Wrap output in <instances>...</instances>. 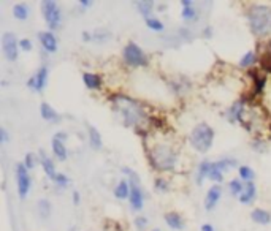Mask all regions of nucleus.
Masks as SVG:
<instances>
[{
  "instance_id": "obj_7",
  "label": "nucleus",
  "mask_w": 271,
  "mask_h": 231,
  "mask_svg": "<svg viewBox=\"0 0 271 231\" xmlns=\"http://www.w3.org/2000/svg\"><path fill=\"white\" fill-rule=\"evenodd\" d=\"M41 15L45 18V22L49 27V32L60 27L62 11L58 2H54V0H45V2H41Z\"/></svg>"
},
{
  "instance_id": "obj_4",
  "label": "nucleus",
  "mask_w": 271,
  "mask_h": 231,
  "mask_svg": "<svg viewBox=\"0 0 271 231\" xmlns=\"http://www.w3.org/2000/svg\"><path fill=\"white\" fill-rule=\"evenodd\" d=\"M189 143L194 151L200 154H206L213 147L214 143V130L206 124V122H200L194 128L191 135H189Z\"/></svg>"
},
{
  "instance_id": "obj_47",
  "label": "nucleus",
  "mask_w": 271,
  "mask_h": 231,
  "mask_svg": "<svg viewBox=\"0 0 271 231\" xmlns=\"http://www.w3.org/2000/svg\"><path fill=\"white\" fill-rule=\"evenodd\" d=\"M73 203L75 204L79 203V193H78V192H73Z\"/></svg>"
},
{
  "instance_id": "obj_8",
  "label": "nucleus",
  "mask_w": 271,
  "mask_h": 231,
  "mask_svg": "<svg viewBox=\"0 0 271 231\" xmlns=\"http://www.w3.org/2000/svg\"><path fill=\"white\" fill-rule=\"evenodd\" d=\"M2 51H3V56L7 57V60L15 62L18 59V54H19V41L16 40L15 34L5 32L2 35Z\"/></svg>"
},
{
  "instance_id": "obj_13",
  "label": "nucleus",
  "mask_w": 271,
  "mask_h": 231,
  "mask_svg": "<svg viewBox=\"0 0 271 231\" xmlns=\"http://www.w3.org/2000/svg\"><path fill=\"white\" fill-rule=\"evenodd\" d=\"M39 41L41 48L49 54L58 51V38H56L53 32H39Z\"/></svg>"
},
{
  "instance_id": "obj_24",
  "label": "nucleus",
  "mask_w": 271,
  "mask_h": 231,
  "mask_svg": "<svg viewBox=\"0 0 271 231\" xmlns=\"http://www.w3.org/2000/svg\"><path fill=\"white\" fill-rule=\"evenodd\" d=\"M115 196L117 200H127L130 198V182L129 181H121L115 187Z\"/></svg>"
},
{
  "instance_id": "obj_20",
  "label": "nucleus",
  "mask_w": 271,
  "mask_h": 231,
  "mask_svg": "<svg viewBox=\"0 0 271 231\" xmlns=\"http://www.w3.org/2000/svg\"><path fill=\"white\" fill-rule=\"evenodd\" d=\"M51 149H53V154L59 160H67L68 152H67V147H65V141L64 139L54 136L53 141H51Z\"/></svg>"
},
{
  "instance_id": "obj_14",
  "label": "nucleus",
  "mask_w": 271,
  "mask_h": 231,
  "mask_svg": "<svg viewBox=\"0 0 271 231\" xmlns=\"http://www.w3.org/2000/svg\"><path fill=\"white\" fill-rule=\"evenodd\" d=\"M258 63H260V68L265 73L271 75V40L267 43H263L260 46V56H258Z\"/></svg>"
},
{
  "instance_id": "obj_30",
  "label": "nucleus",
  "mask_w": 271,
  "mask_h": 231,
  "mask_svg": "<svg viewBox=\"0 0 271 231\" xmlns=\"http://www.w3.org/2000/svg\"><path fill=\"white\" fill-rule=\"evenodd\" d=\"M252 78H254V91L255 94H262L265 86H267V76L258 75L257 72H251Z\"/></svg>"
},
{
  "instance_id": "obj_29",
  "label": "nucleus",
  "mask_w": 271,
  "mask_h": 231,
  "mask_svg": "<svg viewBox=\"0 0 271 231\" xmlns=\"http://www.w3.org/2000/svg\"><path fill=\"white\" fill-rule=\"evenodd\" d=\"M214 163H216V166L222 173H225V171H229L232 168H235V166H238V162H236L235 158H232V157L220 158V160H217V162H214Z\"/></svg>"
},
{
  "instance_id": "obj_48",
  "label": "nucleus",
  "mask_w": 271,
  "mask_h": 231,
  "mask_svg": "<svg viewBox=\"0 0 271 231\" xmlns=\"http://www.w3.org/2000/svg\"><path fill=\"white\" fill-rule=\"evenodd\" d=\"M153 231H160V230H157V228H155V230H153Z\"/></svg>"
},
{
  "instance_id": "obj_18",
  "label": "nucleus",
  "mask_w": 271,
  "mask_h": 231,
  "mask_svg": "<svg viewBox=\"0 0 271 231\" xmlns=\"http://www.w3.org/2000/svg\"><path fill=\"white\" fill-rule=\"evenodd\" d=\"M83 82L89 91H98L103 84L102 76L97 75V73H89V72L83 75Z\"/></svg>"
},
{
  "instance_id": "obj_22",
  "label": "nucleus",
  "mask_w": 271,
  "mask_h": 231,
  "mask_svg": "<svg viewBox=\"0 0 271 231\" xmlns=\"http://www.w3.org/2000/svg\"><path fill=\"white\" fill-rule=\"evenodd\" d=\"M87 138H89V144L92 149H102V135L94 125H87Z\"/></svg>"
},
{
  "instance_id": "obj_32",
  "label": "nucleus",
  "mask_w": 271,
  "mask_h": 231,
  "mask_svg": "<svg viewBox=\"0 0 271 231\" xmlns=\"http://www.w3.org/2000/svg\"><path fill=\"white\" fill-rule=\"evenodd\" d=\"M144 22H146V27L149 30H153V32H162L163 29H165V24H163L159 18L151 16L148 19H144Z\"/></svg>"
},
{
  "instance_id": "obj_16",
  "label": "nucleus",
  "mask_w": 271,
  "mask_h": 231,
  "mask_svg": "<svg viewBox=\"0 0 271 231\" xmlns=\"http://www.w3.org/2000/svg\"><path fill=\"white\" fill-rule=\"evenodd\" d=\"M255 196H257V187H255V184L254 182H246L243 193L239 195L238 200H239V203H241V204H251L252 201L255 200Z\"/></svg>"
},
{
  "instance_id": "obj_41",
  "label": "nucleus",
  "mask_w": 271,
  "mask_h": 231,
  "mask_svg": "<svg viewBox=\"0 0 271 231\" xmlns=\"http://www.w3.org/2000/svg\"><path fill=\"white\" fill-rule=\"evenodd\" d=\"M108 38H110V34H106V32L94 35V40H96V41H105V40H108Z\"/></svg>"
},
{
  "instance_id": "obj_36",
  "label": "nucleus",
  "mask_w": 271,
  "mask_h": 231,
  "mask_svg": "<svg viewBox=\"0 0 271 231\" xmlns=\"http://www.w3.org/2000/svg\"><path fill=\"white\" fill-rule=\"evenodd\" d=\"M154 189L157 192H160V193H165V192H168V182L165 181V179L157 177L155 182H154Z\"/></svg>"
},
{
  "instance_id": "obj_37",
  "label": "nucleus",
  "mask_w": 271,
  "mask_h": 231,
  "mask_svg": "<svg viewBox=\"0 0 271 231\" xmlns=\"http://www.w3.org/2000/svg\"><path fill=\"white\" fill-rule=\"evenodd\" d=\"M24 166H26L27 170H34L35 168V155L34 154H26V157H24Z\"/></svg>"
},
{
  "instance_id": "obj_45",
  "label": "nucleus",
  "mask_w": 271,
  "mask_h": 231,
  "mask_svg": "<svg viewBox=\"0 0 271 231\" xmlns=\"http://www.w3.org/2000/svg\"><path fill=\"white\" fill-rule=\"evenodd\" d=\"M79 5H81V8H89V6L92 5V2L91 0H81Z\"/></svg>"
},
{
  "instance_id": "obj_19",
  "label": "nucleus",
  "mask_w": 271,
  "mask_h": 231,
  "mask_svg": "<svg viewBox=\"0 0 271 231\" xmlns=\"http://www.w3.org/2000/svg\"><path fill=\"white\" fill-rule=\"evenodd\" d=\"M40 163L43 166V171H45V174L49 179H53V181H54L56 176H58V171H56V166L53 163V160L49 158L43 151H40Z\"/></svg>"
},
{
  "instance_id": "obj_6",
  "label": "nucleus",
  "mask_w": 271,
  "mask_h": 231,
  "mask_svg": "<svg viewBox=\"0 0 271 231\" xmlns=\"http://www.w3.org/2000/svg\"><path fill=\"white\" fill-rule=\"evenodd\" d=\"M122 59L129 67L138 68V67H146L148 65L146 53H144V51L134 41L125 44V48L122 49Z\"/></svg>"
},
{
  "instance_id": "obj_23",
  "label": "nucleus",
  "mask_w": 271,
  "mask_h": 231,
  "mask_svg": "<svg viewBox=\"0 0 271 231\" xmlns=\"http://www.w3.org/2000/svg\"><path fill=\"white\" fill-rule=\"evenodd\" d=\"M251 219L255 223H258V225H268V223H271V214L268 211L257 208L251 212Z\"/></svg>"
},
{
  "instance_id": "obj_15",
  "label": "nucleus",
  "mask_w": 271,
  "mask_h": 231,
  "mask_svg": "<svg viewBox=\"0 0 271 231\" xmlns=\"http://www.w3.org/2000/svg\"><path fill=\"white\" fill-rule=\"evenodd\" d=\"M40 114H41V117L48 122H54V124L60 122V114L56 111L51 105L46 103V101H43V103L40 105Z\"/></svg>"
},
{
  "instance_id": "obj_3",
  "label": "nucleus",
  "mask_w": 271,
  "mask_h": 231,
  "mask_svg": "<svg viewBox=\"0 0 271 231\" xmlns=\"http://www.w3.org/2000/svg\"><path fill=\"white\" fill-rule=\"evenodd\" d=\"M248 22L251 32L257 37H267L271 34V6L252 5L248 11Z\"/></svg>"
},
{
  "instance_id": "obj_38",
  "label": "nucleus",
  "mask_w": 271,
  "mask_h": 231,
  "mask_svg": "<svg viewBox=\"0 0 271 231\" xmlns=\"http://www.w3.org/2000/svg\"><path fill=\"white\" fill-rule=\"evenodd\" d=\"M135 228L138 231H144V230H146L148 228V219H146V217H143V215L136 217V219H135Z\"/></svg>"
},
{
  "instance_id": "obj_33",
  "label": "nucleus",
  "mask_w": 271,
  "mask_h": 231,
  "mask_svg": "<svg viewBox=\"0 0 271 231\" xmlns=\"http://www.w3.org/2000/svg\"><path fill=\"white\" fill-rule=\"evenodd\" d=\"M244 185H246V184H243L241 179H232V181L229 182V190H230V193H232L233 196H238V198H239V195H241L243 190H244Z\"/></svg>"
},
{
  "instance_id": "obj_46",
  "label": "nucleus",
  "mask_w": 271,
  "mask_h": 231,
  "mask_svg": "<svg viewBox=\"0 0 271 231\" xmlns=\"http://www.w3.org/2000/svg\"><path fill=\"white\" fill-rule=\"evenodd\" d=\"M94 40V37L91 34H87V32H83V41H91Z\"/></svg>"
},
{
  "instance_id": "obj_12",
  "label": "nucleus",
  "mask_w": 271,
  "mask_h": 231,
  "mask_svg": "<svg viewBox=\"0 0 271 231\" xmlns=\"http://www.w3.org/2000/svg\"><path fill=\"white\" fill-rule=\"evenodd\" d=\"M244 111H246V103L244 100L235 101L227 111V119L230 122H239V124H244Z\"/></svg>"
},
{
  "instance_id": "obj_40",
  "label": "nucleus",
  "mask_w": 271,
  "mask_h": 231,
  "mask_svg": "<svg viewBox=\"0 0 271 231\" xmlns=\"http://www.w3.org/2000/svg\"><path fill=\"white\" fill-rule=\"evenodd\" d=\"M32 41L29 40V38H22V40H19V49L26 51V53H29V51H32Z\"/></svg>"
},
{
  "instance_id": "obj_42",
  "label": "nucleus",
  "mask_w": 271,
  "mask_h": 231,
  "mask_svg": "<svg viewBox=\"0 0 271 231\" xmlns=\"http://www.w3.org/2000/svg\"><path fill=\"white\" fill-rule=\"evenodd\" d=\"M7 141H8V133H7V130H5V128L2 127V128H0V143L5 144Z\"/></svg>"
},
{
  "instance_id": "obj_17",
  "label": "nucleus",
  "mask_w": 271,
  "mask_h": 231,
  "mask_svg": "<svg viewBox=\"0 0 271 231\" xmlns=\"http://www.w3.org/2000/svg\"><path fill=\"white\" fill-rule=\"evenodd\" d=\"M182 11L181 16L186 22H195L197 21V8L194 6V2H189V0H182Z\"/></svg>"
},
{
  "instance_id": "obj_31",
  "label": "nucleus",
  "mask_w": 271,
  "mask_h": 231,
  "mask_svg": "<svg viewBox=\"0 0 271 231\" xmlns=\"http://www.w3.org/2000/svg\"><path fill=\"white\" fill-rule=\"evenodd\" d=\"M13 16L19 21H26L29 18V6L24 3H18L13 6Z\"/></svg>"
},
{
  "instance_id": "obj_34",
  "label": "nucleus",
  "mask_w": 271,
  "mask_h": 231,
  "mask_svg": "<svg viewBox=\"0 0 271 231\" xmlns=\"http://www.w3.org/2000/svg\"><path fill=\"white\" fill-rule=\"evenodd\" d=\"M37 209H39V214L41 215V219H48L51 215V203L48 200H40L37 203Z\"/></svg>"
},
{
  "instance_id": "obj_26",
  "label": "nucleus",
  "mask_w": 271,
  "mask_h": 231,
  "mask_svg": "<svg viewBox=\"0 0 271 231\" xmlns=\"http://www.w3.org/2000/svg\"><path fill=\"white\" fill-rule=\"evenodd\" d=\"M258 59V56L254 53V51H248L241 59H239V67L241 68H251L255 65V62Z\"/></svg>"
},
{
  "instance_id": "obj_5",
  "label": "nucleus",
  "mask_w": 271,
  "mask_h": 231,
  "mask_svg": "<svg viewBox=\"0 0 271 231\" xmlns=\"http://www.w3.org/2000/svg\"><path fill=\"white\" fill-rule=\"evenodd\" d=\"M122 173L129 176L127 181L130 182V198H129L130 206L134 211H141L144 204V196H143V190L140 187V176L134 170L127 168V166H124Z\"/></svg>"
},
{
  "instance_id": "obj_35",
  "label": "nucleus",
  "mask_w": 271,
  "mask_h": 231,
  "mask_svg": "<svg viewBox=\"0 0 271 231\" xmlns=\"http://www.w3.org/2000/svg\"><path fill=\"white\" fill-rule=\"evenodd\" d=\"M208 179H210V181H213V182H216V184H219V182H222V181H224V173L217 168L216 163H213L211 171H210V176H208Z\"/></svg>"
},
{
  "instance_id": "obj_28",
  "label": "nucleus",
  "mask_w": 271,
  "mask_h": 231,
  "mask_svg": "<svg viewBox=\"0 0 271 231\" xmlns=\"http://www.w3.org/2000/svg\"><path fill=\"white\" fill-rule=\"evenodd\" d=\"M136 8L144 16V19H148L151 18V13L154 10V2H151V0H141V2H136Z\"/></svg>"
},
{
  "instance_id": "obj_25",
  "label": "nucleus",
  "mask_w": 271,
  "mask_h": 231,
  "mask_svg": "<svg viewBox=\"0 0 271 231\" xmlns=\"http://www.w3.org/2000/svg\"><path fill=\"white\" fill-rule=\"evenodd\" d=\"M211 166H213V163L208 162V160L200 162L198 168H197V184L198 185L203 182L205 179H208V176H210V171H211Z\"/></svg>"
},
{
  "instance_id": "obj_39",
  "label": "nucleus",
  "mask_w": 271,
  "mask_h": 231,
  "mask_svg": "<svg viewBox=\"0 0 271 231\" xmlns=\"http://www.w3.org/2000/svg\"><path fill=\"white\" fill-rule=\"evenodd\" d=\"M54 182L59 185V187H67L68 185V177L64 174V173H58V176H56V179H54Z\"/></svg>"
},
{
  "instance_id": "obj_21",
  "label": "nucleus",
  "mask_w": 271,
  "mask_h": 231,
  "mask_svg": "<svg viewBox=\"0 0 271 231\" xmlns=\"http://www.w3.org/2000/svg\"><path fill=\"white\" fill-rule=\"evenodd\" d=\"M165 222H167V225L172 230H182V228H184V225H186L184 219L181 217V214L174 212V211L165 214Z\"/></svg>"
},
{
  "instance_id": "obj_9",
  "label": "nucleus",
  "mask_w": 271,
  "mask_h": 231,
  "mask_svg": "<svg viewBox=\"0 0 271 231\" xmlns=\"http://www.w3.org/2000/svg\"><path fill=\"white\" fill-rule=\"evenodd\" d=\"M16 181H18V195H19V198H26L29 195L32 181H30L29 170L24 166V163H18L16 166Z\"/></svg>"
},
{
  "instance_id": "obj_27",
  "label": "nucleus",
  "mask_w": 271,
  "mask_h": 231,
  "mask_svg": "<svg viewBox=\"0 0 271 231\" xmlns=\"http://www.w3.org/2000/svg\"><path fill=\"white\" fill-rule=\"evenodd\" d=\"M238 174H239V179L244 182H254V177H255V171L251 168V166H239L238 168Z\"/></svg>"
},
{
  "instance_id": "obj_10",
  "label": "nucleus",
  "mask_w": 271,
  "mask_h": 231,
  "mask_svg": "<svg viewBox=\"0 0 271 231\" xmlns=\"http://www.w3.org/2000/svg\"><path fill=\"white\" fill-rule=\"evenodd\" d=\"M48 76H49V70L46 65H43L39 68V72H37L32 78L27 81V87H30L32 91L35 92H43L45 91V87L48 84Z\"/></svg>"
},
{
  "instance_id": "obj_1",
  "label": "nucleus",
  "mask_w": 271,
  "mask_h": 231,
  "mask_svg": "<svg viewBox=\"0 0 271 231\" xmlns=\"http://www.w3.org/2000/svg\"><path fill=\"white\" fill-rule=\"evenodd\" d=\"M113 111L119 114L122 119V124L129 128H135L140 133L148 125V113L144 106L136 98L125 94H116L111 97Z\"/></svg>"
},
{
  "instance_id": "obj_43",
  "label": "nucleus",
  "mask_w": 271,
  "mask_h": 231,
  "mask_svg": "<svg viewBox=\"0 0 271 231\" xmlns=\"http://www.w3.org/2000/svg\"><path fill=\"white\" fill-rule=\"evenodd\" d=\"M203 37L205 38H211L213 37V27H211V25H206V27L203 29Z\"/></svg>"
},
{
  "instance_id": "obj_2",
  "label": "nucleus",
  "mask_w": 271,
  "mask_h": 231,
  "mask_svg": "<svg viewBox=\"0 0 271 231\" xmlns=\"http://www.w3.org/2000/svg\"><path fill=\"white\" fill-rule=\"evenodd\" d=\"M148 155L151 166L160 173L173 171L176 168V163H178V152L168 143H157L151 146Z\"/></svg>"
},
{
  "instance_id": "obj_44",
  "label": "nucleus",
  "mask_w": 271,
  "mask_h": 231,
  "mask_svg": "<svg viewBox=\"0 0 271 231\" xmlns=\"http://www.w3.org/2000/svg\"><path fill=\"white\" fill-rule=\"evenodd\" d=\"M200 231H214V227L211 223H203V225L200 227Z\"/></svg>"
},
{
  "instance_id": "obj_11",
  "label": "nucleus",
  "mask_w": 271,
  "mask_h": 231,
  "mask_svg": "<svg viewBox=\"0 0 271 231\" xmlns=\"http://www.w3.org/2000/svg\"><path fill=\"white\" fill-rule=\"evenodd\" d=\"M220 196H222V187H220L219 184L211 185L210 190L206 192V196H205V209L208 211V212H211V211L217 206Z\"/></svg>"
}]
</instances>
